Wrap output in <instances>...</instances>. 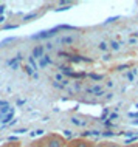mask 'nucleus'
Masks as SVG:
<instances>
[{
  "label": "nucleus",
  "instance_id": "nucleus-3",
  "mask_svg": "<svg viewBox=\"0 0 138 147\" xmlns=\"http://www.w3.org/2000/svg\"><path fill=\"white\" fill-rule=\"evenodd\" d=\"M33 54H34L36 57L42 56V47H37V48H34V50H33Z\"/></svg>",
  "mask_w": 138,
  "mask_h": 147
},
{
  "label": "nucleus",
  "instance_id": "nucleus-2",
  "mask_svg": "<svg viewBox=\"0 0 138 147\" xmlns=\"http://www.w3.org/2000/svg\"><path fill=\"white\" fill-rule=\"evenodd\" d=\"M67 147H95V142H92L90 140H85V138H74V140L68 141Z\"/></svg>",
  "mask_w": 138,
  "mask_h": 147
},
{
  "label": "nucleus",
  "instance_id": "nucleus-4",
  "mask_svg": "<svg viewBox=\"0 0 138 147\" xmlns=\"http://www.w3.org/2000/svg\"><path fill=\"white\" fill-rule=\"evenodd\" d=\"M106 147H121V146L115 141H106Z\"/></svg>",
  "mask_w": 138,
  "mask_h": 147
},
{
  "label": "nucleus",
  "instance_id": "nucleus-1",
  "mask_svg": "<svg viewBox=\"0 0 138 147\" xmlns=\"http://www.w3.org/2000/svg\"><path fill=\"white\" fill-rule=\"evenodd\" d=\"M37 142L41 147H67L68 146V141L59 133H48L45 136H42L41 140H37Z\"/></svg>",
  "mask_w": 138,
  "mask_h": 147
},
{
  "label": "nucleus",
  "instance_id": "nucleus-7",
  "mask_svg": "<svg viewBox=\"0 0 138 147\" xmlns=\"http://www.w3.org/2000/svg\"><path fill=\"white\" fill-rule=\"evenodd\" d=\"M95 147H106V141H102V142H98V144H95Z\"/></svg>",
  "mask_w": 138,
  "mask_h": 147
},
{
  "label": "nucleus",
  "instance_id": "nucleus-6",
  "mask_svg": "<svg viewBox=\"0 0 138 147\" xmlns=\"http://www.w3.org/2000/svg\"><path fill=\"white\" fill-rule=\"evenodd\" d=\"M109 45H112V48H113V50H118V48H120V47H118V43H116V42H110Z\"/></svg>",
  "mask_w": 138,
  "mask_h": 147
},
{
  "label": "nucleus",
  "instance_id": "nucleus-5",
  "mask_svg": "<svg viewBox=\"0 0 138 147\" xmlns=\"http://www.w3.org/2000/svg\"><path fill=\"white\" fill-rule=\"evenodd\" d=\"M98 48H99V50H102V51H104V50H107V48H110V47H107V43H104V42H101V43H99V47H98Z\"/></svg>",
  "mask_w": 138,
  "mask_h": 147
},
{
  "label": "nucleus",
  "instance_id": "nucleus-8",
  "mask_svg": "<svg viewBox=\"0 0 138 147\" xmlns=\"http://www.w3.org/2000/svg\"><path fill=\"white\" fill-rule=\"evenodd\" d=\"M124 147H138V144H129V146H124Z\"/></svg>",
  "mask_w": 138,
  "mask_h": 147
}]
</instances>
